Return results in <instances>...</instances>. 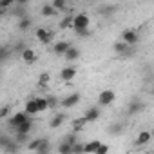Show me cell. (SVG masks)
<instances>
[{
  "instance_id": "7",
  "label": "cell",
  "mask_w": 154,
  "mask_h": 154,
  "mask_svg": "<svg viewBox=\"0 0 154 154\" xmlns=\"http://www.w3.org/2000/svg\"><path fill=\"white\" fill-rule=\"evenodd\" d=\"M71 47H72L71 42H67V40H60V42H56V44L53 45V53H54L56 56H65L67 51H69Z\"/></svg>"
},
{
  "instance_id": "36",
  "label": "cell",
  "mask_w": 154,
  "mask_h": 154,
  "mask_svg": "<svg viewBox=\"0 0 154 154\" xmlns=\"http://www.w3.org/2000/svg\"><path fill=\"white\" fill-rule=\"evenodd\" d=\"M8 116H9V107H8V105H4L2 109H0V118H2V120H6Z\"/></svg>"
},
{
  "instance_id": "1",
  "label": "cell",
  "mask_w": 154,
  "mask_h": 154,
  "mask_svg": "<svg viewBox=\"0 0 154 154\" xmlns=\"http://www.w3.org/2000/svg\"><path fill=\"white\" fill-rule=\"evenodd\" d=\"M29 120H31V116H29L26 111H18V112H15V114L8 120V125H9L13 131H17L20 125H24V123L29 122Z\"/></svg>"
},
{
  "instance_id": "17",
  "label": "cell",
  "mask_w": 154,
  "mask_h": 154,
  "mask_svg": "<svg viewBox=\"0 0 154 154\" xmlns=\"http://www.w3.org/2000/svg\"><path fill=\"white\" fill-rule=\"evenodd\" d=\"M100 145H102L100 140H91V141H87V143H85V154H96V150L100 149Z\"/></svg>"
},
{
  "instance_id": "21",
  "label": "cell",
  "mask_w": 154,
  "mask_h": 154,
  "mask_svg": "<svg viewBox=\"0 0 154 154\" xmlns=\"http://www.w3.org/2000/svg\"><path fill=\"white\" fill-rule=\"evenodd\" d=\"M63 58H65L67 62H74V60H78V58H80V49L72 45V47H71V49L67 51V54H65Z\"/></svg>"
},
{
  "instance_id": "15",
  "label": "cell",
  "mask_w": 154,
  "mask_h": 154,
  "mask_svg": "<svg viewBox=\"0 0 154 154\" xmlns=\"http://www.w3.org/2000/svg\"><path fill=\"white\" fill-rule=\"evenodd\" d=\"M85 125H87V120H85L84 116H80V118H74V120H72V132H76V134H78L80 131H84V129H85Z\"/></svg>"
},
{
  "instance_id": "34",
  "label": "cell",
  "mask_w": 154,
  "mask_h": 154,
  "mask_svg": "<svg viewBox=\"0 0 154 154\" xmlns=\"http://www.w3.org/2000/svg\"><path fill=\"white\" fill-rule=\"evenodd\" d=\"M116 9H118L116 6H102V8H100V13H102V15H111V13H114Z\"/></svg>"
},
{
  "instance_id": "33",
  "label": "cell",
  "mask_w": 154,
  "mask_h": 154,
  "mask_svg": "<svg viewBox=\"0 0 154 154\" xmlns=\"http://www.w3.org/2000/svg\"><path fill=\"white\" fill-rule=\"evenodd\" d=\"M47 98V103H49V109H54V107H58L60 105V102H58V98L56 96H53V94H49V96H45Z\"/></svg>"
},
{
  "instance_id": "3",
  "label": "cell",
  "mask_w": 154,
  "mask_h": 154,
  "mask_svg": "<svg viewBox=\"0 0 154 154\" xmlns=\"http://www.w3.org/2000/svg\"><path fill=\"white\" fill-rule=\"evenodd\" d=\"M80 100H82L80 93H71V94H67L65 98L60 100V105H62L63 109H72L74 105H78V103H80Z\"/></svg>"
},
{
  "instance_id": "31",
  "label": "cell",
  "mask_w": 154,
  "mask_h": 154,
  "mask_svg": "<svg viewBox=\"0 0 154 154\" xmlns=\"http://www.w3.org/2000/svg\"><path fill=\"white\" fill-rule=\"evenodd\" d=\"M72 154H85V143H76L72 145Z\"/></svg>"
},
{
  "instance_id": "5",
  "label": "cell",
  "mask_w": 154,
  "mask_h": 154,
  "mask_svg": "<svg viewBox=\"0 0 154 154\" xmlns=\"http://www.w3.org/2000/svg\"><path fill=\"white\" fill-rule=\"evenodd\" d=\"M114 100H116V93L111 91V89H105V91H102V93L98 94V105H102V107L111 105Z\"/></svg>"
},
{
  "instance_id": "27",
  "label": "cell",
  "mask_w": 154,
  "mask_h": 154,
  "mask_svg": "<svg viewBox=\"0 0 154 154\" xmlns=\"http://www.w3.org/2000/svg\"><path fill=\"white\" fill-rule=\"evenodd\" d=\"M36 103H38V111L40 112H45L49 109V103H47V98L45 96H38L36 98Z\"/></svg>"
},
{
  "instance_id": "23",
  "label": "cell",
  "mask_w": 154,
  "mask_h": 154,
  "mask_svg": "<svg viewBox=\"0 0 154 154\" xmlns=\"http://www.w3.org/2000/svg\"><path fill=\"white\" fill-rule=\"evenodd\" d=\"M40 13H42L44 17H47V18H49V17H54V15H58V11H56V9L51 6V4H44V6H42V9H40Z\"/></svg>"
},
{
  "instance_id": "13",
  "label": "cell",
  "mask_w": 154,
  "mask_h": 154,
  "mask_svg": "<svg viewBox=\"0 0 154 154\" xmlns=\"http://www.w3.org/2000/svg\"><path fill=\"white\" fill-rule=\"evenodd\" d=\"M63 122H65V114H63V112H56L54 116H51V120H49V127H51V129H58Z\"/></svg>"
},
{
  "instance_id": "29",
  "label": "cell",
  "mask_w": 154,
  "mask_h": 154,
  "mask_svg": "<svg viewBox=\"0 0 154 154\" xmlns=\"http://www.w3.org/2000/svg\"><path fill=\"white\" fill-rule=\"evenodd\" d=\"M35 154H51V145H49V140H47V138L44 140L42 147H40V149H38Z\"/></svg>"
},
{
  "instance_id": "19",
  "label": "cell",
  "mask_w": 154,
  "mask_h": 154,
  "mask_svg": "<svg viewBox=\"0 0 154 154\" xmlns=\"http://www.w3.org/2000/svg\"><path fill=\"white\" fill-rule=\"evenodd\" d=\"M107 132H109L111 136L122 134V132H123V123H120V122H114V123H111V125L107 127Z\"/></svg>"
},
{
  "instance_id": "32",
  "label": "cell",
  "mask_w": 154,
  "mask_h": 154,
  "mask_svg": "<svg viewBox=\"0 0 154 154\" xmlns=\"http://www.w3.org/2000/svg\"><path fill=\"white\" fill-rule=\"evenodd\" d=\"M63 141H67V143H71V145H76V143H78V136H76V132H69V134L63 138Z\"/></svg>"
},
{
  "instance_id": "8",
  "label": "cell",
  "mask_w": 154,
  "mask_h": 154,
  "mask_svg": "<svg viewBox=\"0 0 154 154\" xmlns=\"http://www.w3.org/2000/svg\"><path fill=\"white\" fill-rule=\"evenodd\" d=\"M112 49H114V53L116 54H120V56H129V54H132V47L131 45H127L125 42H114L112 44Z\"/></svg>"
},
{
  "instance_id": "4",
  "label": "cell",
  "mask_w": 154,
  "mask_h": 154,
  "mask_svg": "<svg viewBox=\"0 0 154 154\" xmlns=\"http://www.w3.org/2000/svg\"><path fill=\"white\" fill-rule=\"evenodd\" d=\"M122 42H125L127 45H136L138 42H140V35H138V31L136 29H125L123 33H122Z\"/></svg>"
},
{
  "instance_id": "30",
  "label": "cell",
  "mask_w": 154,
  "mask_h": 154,
  "mask_svg": "<svg viewBox=\"0 0 154 154\" xmlns=\"http://www.w3.org/2000/svg\"><path fill=\"white\" fill-rule=\"evenodd\" d=\"M51 6H53L56 11H63V9L67 8V2H65V0H53Z\"/></svg>"
},
{
  "instance_id": "24",
  "label": "cell",
  "mask_w": 154,
  "mask_h": 154,
  "mask_svg": "<svg viewBox=\"0 0 154 154\" xmlns=\"http://www.w3.org/2000/svg\"><path fill=\"white\" fill-rule=\"evenodd\" d=\"M31 129H33V120H29V122H26L24 125H20V127L15 131V134H29Z\"/></svg>"
},
{
  "instance_id": "11",
  "label": "cell",
  "mask_w": 154,
  "mask_h": 154,
  "mask_svg": "<svg viewBox=\"0 0 154 154\" xmlns=\"http://www.w3.org/2000/svg\"><path fill=\"white\" fill-rule=\"evenodd\" d=\"M100 116H102V112H100V107H89V109L85 111V114H84V118L87 120V123H93V122H96Z\"/></svg>"
},
{
  "instance_id": "6",
  "label": "cell",
  "mask_w": 154,
  "mask_h": 154,
  "mask_svg": "<svg viewBox=\"0 0 154 154\" xmlns=\"http://www.w3.org/2000/svg\"><path fill=\"white\" fill-rule=\"evenodd\" d=\"M35 36H36L42 44H51L53 38H54V33H53L51 29H47V27H38V29L35 31Z\"/></svg>"
},
{
  "instance_id": "20",
  "label": "cell",
  "mask_w": 154,
  "mask_h": 154,
  "mask_svg": "<svg viewBox=\"0 0 154 154\" xmlns=\"http://www.w3.org/2000/svg\"><path fill=\"white\" fill-rule=\"evenodd\" d=\"M56 152H58V154H72V145L62 140V141L58 143V147H56Z\"/></svg>"
},
{
  "instance_id": "25",
  "label": "cell",
  "mask_w": 154,
  "mask_h": 154,
  "mask_svg": "<svg viewBox=\"0 0 154 154\" xmlns=\"http://www.w3.org/2000/svg\"><path fill=\"white\" fill-rule=\"evenodd\" d=\"M49 80H51L49 72H42V74L38 76V87H40V89H45V87L49 85Z\"/></svg>"
},
{
  "instance_id": "14",
  "label": "cell",
  "mask_w": 154,
  "mask_h": 154,
  "mask_svg": "<svg viewBox=\"0 0 154 154\" xmlns=\"http://www.w3.org/2000/svg\"><path fill=\"white\" fill-rule=\"evenodd\" d=\"M29 116H33V114H38L40 111H38V103H36V98H31V100H27L26 102V109H24Z\"/></svg>"
},
{
  "instance_id": "38",
  "label": "cell",
  "mask_w": 154,
  "mask_h": 154,
  "mask_svg": "<svg viewBox=\"0 0 154 154\" xmlns=\"http://www.w3.org/2000/svg\"><path fill=\"white\" fill-rule=\"evenodd\" d=\"M150 134H152V138H154V129H152V131H150Z\"/></svg>"
},
{
  "instance_id": "12",
  "label": "cell",
  "mask_w": 154,
  "mask_h": 154,
  "mask_svg": "<svg viewBox=\"0 0 154 154\" xmlns=\"http://www.w3.org/2000/svg\"><path fill=\"white\" fill-rule=\"evenodd\" d=\"M20 58H22L26 63H35V62L38 60V54H36V53H35L31 47H27V49H26V51L20 54Z\"/></svg>"
},
{
  "instance_id": "22",
  "label": "cell",
  "mask_w": 154,
  "mask_h": 154,
  "mask_svg": "<svg viewBox=\"0 0 154 154\" xmlns=\"http://www.w3.org/2000/svg\"><path fill=\"white\" fill-rule=\"evenodd\" d=\"M72 20H74V17L72 15H67V17H63L58 22V27L60 29H72Z\"/></svg>"
},
{
  "instance_id": "2",
  "label": "cell",
  "mask_w": 154,
  "mask_h": 154,
  "mask_svg": "<svg viewBox=\"0 0 154 154\" xmlns=\"http://www.w3.org/2000/svg\"><path fill=\"white\" fill-rule=\"evenodd\" d=\"M89 15L87 13H78L74 15V20H72V31H80V29H89Z\"/></svg>"
},
{
  "instance_id": "10",
  "label": "cell",
  "mask_w": 154,
  "mask_h": 154,
  "mask_svg": "<svg viewBox=\"0 0 154 154\" xmlns=\"http://www.w3.org/2000/svg\"><path fill=\"white\" fill-rule=\"evenodd\" d=\"M74 76H76V69H74L72 65L63 67V69L60 71V80H62V82H71Z\"/></svg>"
},
{
  "instance_id": "9",
  "label": "cell",
  "mask_w": 154,
  "mask_h": 154,
  "mask_svg": "<svg viewBox=\"0 0 154 154\" xmlns=\"http://www.w3.org/2000/svg\"><path fill=\"white\" fill-rule=\"evenodd\" d=\"M143 109H145V103H143L141 100H132V102H129V105H127V114H129V116H136V114H140Z\"/></svg>"
},
{
  "instance_id": "35",
  "label": "cell",
  "mask_w": 154,
  "mask_h": 154,
  "mask_svg": "<svg viewBox=\"0 0 154 154\" xmlns=\"http://www.w3.org/2000/svg\"><path fill=\"white\" fill-rule=\"evenodd\" d=\"M74 33H76V36H80V38H87L91 35L89 29H80V31H74Z\"/></svg>"
},
{
  "instance_id": "39",
  "label": "cell",
  "mask_w": 154,
  "mask_h": 154,
  "mask_svg": "<svg viewBox=\"0 0 154 154\" xmlns=\"http://www.w3.org/2000/svg\"><path fill=\"white\" fill-rule=\"evenodd\" d=\"M150 93H152V94H154V87H152V89H150Z\"/></svg>"
},
{
  "instance_id": "28",
  "label": "cell",
  "mask_w": 154,
  "mask_h": 154,
  "mask_svg": "<svg viewBox=\"0 0 154 154\" xmlns=\"http://www.w3.org/2000/svg\"><path fill=\"white\" fill-rule=\"evenodd\" d=\"M13 140H15V143H18V145H22V143H29L31 140H29V134H15L13 136Z\"/></svg>"
},
{
  "instance_id": "16",
  "label": "cell",
  "mask_w": 154,
  "mask_h": 154,
  "mask_svg": "<svg viewBox=\"0 0 154 154\" xmlns=\"http://www.w3.org/2000/svg\"><path fill=\"white\" fill-rule=\"evenodd\" d=\"M150 138H152L150 131H140V134H138V138H136V145H138V147H140V145H147V143L150 141Z\"/></svg>"
},
{
  "instance_id": "18",
  "label": "cell",
  "mask_w": 154,
  "mask_h": 154,
  "mask_svg": "<svg viewBox=\"0 0 154 154\" xmlns=\"http://www.w3.org/2000/svg\"><path fill=\"white\" fill-rule=\"evenodd\" d=\"M44 140L45 138H35V140H31L27 145H26V149L29 150V152H36L40 147H42V143H44Z\"/></svg>"
},
{
  "instance_id": "37",
  "label": "cell",
  "mask_w": 154,
  "mask_h": 154,
  "mask_svg": "<svg viewBox=\"0 0 154 154\" xmlns=\"http://www.w3.org/2000/svg\"><path fill=\"white\" fill-rule=\"evenodd\" d=\"M96 154H109V145L102 143V145H100V149L96 150Z\"/></svg>"
},
{
  "instance_id": "26",
  "label": "cell",
  "mask_w": 154,
  "mask_h": 154,
  "mask_svg": "<svg viewBox=\"0 0 154 154\" xmlns=\"http://www.w3.org/2000/svg\"><path fill=\"white\" fill-rule=\"evenodd\" d=\"M31 26H33V20H31V17H27V18H22V20H18V24H17V27H18L20 31H27Z\"/></svg>"
}]
</instances>
